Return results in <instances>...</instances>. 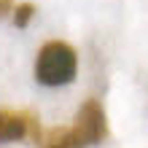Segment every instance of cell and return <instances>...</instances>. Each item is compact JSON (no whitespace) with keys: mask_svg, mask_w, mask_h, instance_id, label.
<instances>
[{"mask_svg":"<svg viewBox=\"0 0 148 148\" xmlns=\"http://www.w3.org/2000/svg\"><path fill=\"white\" fill-rule=\"evenodd\" d=\"M78 73V54L65 40L43 43L35 59V78L43 86H62L70 84Z\"/></svg>","mask_w":148,"mask_h":148,"instance_id":"1","label":"cell"},{"mask_svg":"<svg viewBox=\"0 0 148 148\" xmlns=\"http://www.w3.org/2000/svg\"><path fill=\"white\" fill-rule=\"evenodd\" d=\"M73 132L78 135L81 145H97L108 137V119H105V108L97 100H86L75 113L73 121Z\"/></svg>","mask_w":148,"mask_h":148,"instance_id":"2","label":"cell"},{"mask_svg":"<svg viewBox=\"0 0 148 148\" xmlns=\"http://www.w3.org/2000/svg\"><path fill=\"white\" fill-rule=\"evenodd\" d=\"M40 135H43V129L38 124L35 113L0 108V143H16V140L38 143Z\"/></svg>","mask_w":148,"mask_h":148,"instance_id":"3","label":"cell"},{"mask_svg":"<svg viewBox=\"0 0 148 148\" xmlns=\"http://www.w3.org/2000/svg\"><path fill=\"white\" fill-rule=\"evenodd\" d=\"M40 148H84L78 135L73 132V127H49L43 129L40 140H38Z\"/></svg>","mask_w":148,"mask_h":148,"instance_id":"4","label":"cell"},{"mask_svg":"<svg viewBox=\"0 0 148 148\" xmlns=\"http://www.w3.org/2000/svg\"><path fill=\"white\" fill-rule=\"evenodd\" d=\"M35 11H38V8L32 5V3H19V5L14 8V24H16V27H27L30 19L35 16Z\"/></svg>","mask_w":148,"mask_h":148,"instance_id":"5","label":"cell"},{"mask_svg":"<svg viewBox=\"0 0 148 148\" xmlns=\"http://www.w3.org/2000/svg\"><path fill=\"white\" fill-rule=\"evenodd\" d=\"M8 11H14V8H11V0H0V19H3Z\"/></svg>","mask_w":148,"mask_h":148,"instance_id":"6","label":"cell"}]
</instances>
